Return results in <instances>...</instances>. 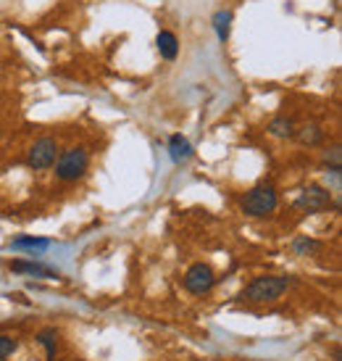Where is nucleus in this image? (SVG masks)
Returning a JSON list of instances; mask_svg holds the SVG:
<instances>
[{
    "label": "nucleus",
    "instance_id": "f257e3e1",
    "mask_svg": "<svg viewBox=\"0 0 342 361\" xmlns=\"http://www.w3.org/2000/svg\"><path fill=\"white\" fill-rule=\"evenodd\" d=\"M290 285H292V280H287V277H255V280L242 290V298L251 303L277 301Z\"/></svg>",
    "mask_w": 342,
    "mask_h": 361
},
{
    "label": "nucleus",
    "instance_id": "f03ea898",
    "mask_svg": "<svg viewBox=\"0 0 342 361\" xmlns=\"http://www.w3.org/2000/svg\"><path fill=\"white\" fill-rule=\"evenodd\" d=\"M277 209V190L272 185H255L245 198H242V211L251 216H269Z\"/></svg>",
    "mask_w": 342,
    "mask_h": 361
},
{
    "label": "nucleus",
    "instance_id": "7ed1b4c3",
    "mask_svg": "<svg viewBox=\"0 0 342 361\" xmlns=\"http://www.w3.org/2000/svg\"><path fill=\"white\" fill-rule=\"evenodd\" d=\"M87 164H90V156H87L84 148H69L56 164V177L63 182L80 180L82 174L87 171Z\"/></svg>",
    "mask_w": 342,
    "mask_h": 361
},
{
    "label": "nucleus",
    "instance_id": "20e7f679",
    "mask_svg": "<svg viewBox=\"0 0 342 361\" xmlns=\"http://www.w3.org/2000/svg\"><path fill=\"white\" fill-rule=\"evenodd\" d=\"M216 285V274L208 264H192L187 274H184V288L195 295H205Z\"/></svg>",
    "mask_w": 342,
    "mask_h": 361
},
{
    "label": "nucleus",
    "instance_id": "39448f33",
    "mask_svg": "<svg viewBox=\"0 0 342 361\" xmlns=\"http://www.w3.org/2000/svg\"><path fill=\"white\" fill-rule=\"evenodd\" d=\"M56 156H58V145L53 137H40L30 148V156H27V164L30 169H51L56 164Z\"/></svg>",
    "mask_w": 342,
    "mask_h": 361
},
{
    "label": "nucleus",
    "instance_id": "423d86ee",
    "mask_svg": "<svg viewBox=\"0 0 342 361\" xmlns=\"http://www.w3.org/2000/svg\"><path fill=\"white\" fill-rule=\"evenodd\" d=\"M332 201V192L324 190L322 185H308V188H303L300 195H298V201L295 206L305 214H316V211H324Z\"/></svg>",
    "mask_w": 342,
    "mask_h": 361
},
{
    "label": "nucleus",
    "instance_id": "0eeeda50",
    "mask_svg": "<svg viewBox=\"0 0 342 361\" xmlns=\"http://www.w3.org/2000/svg\"><path fill=\"white\" fill-rule=\"evenodd\" d=\"M169 156L174 164H182V161H187L192 156V145L187 137H182V135H174L169 140Z\"/></svg>",
    "mask_w": 342,
    "mask_h": 361
},
{
    "label": "nucleus",
    "instance_id": "6e6552de",
    "mask_svg": "<svg viewBox=\"0 0 342 361\" xmlns=\"http://www.w3.org/2000/svg\"><path fill=\"white\" fill-rule=\"evenodd\" d=\"M11 269L19 271V274H34V277H56V271L42 267V264H34V261H13Z\"/></svg>",
    "mask_w": 342,
    "mask_h": 361
},
{
    "label": "nucleus",
    "instance_id": "1a4fd4ad",
    "mask_svg": "<svg viewBox=\"0 0 342 361\" xmlns=\"http://www.w3.org/2000/svg\"><path fill=\"white\" fill-rule=\"evenodd\" d=\"M156 45H158V51L166 61H174L177 59V53H179V42L177 37L171 35V32H161L158 37H156Z\"/></svg>",
    "mask_w": 342,
    "mask_h": 361
},
{
    "label": "nucleus",
    "instance_id": "9d476101",
    "mask_svg": "<svg viewBox=\"0 0 342 361\" xmlns=\"http://www.w3.org/2000/svg\"><path fill=\"white\" fill-rule=\"evenodd\" d=\"M269 132H272L274 137H292L295 135V124L290 119H284V116H277V119L269 121Z\"/></svg>",
    "mask_w": 342,
    "mask_h": 361
},
{
    "label": "nucleus",
    "instance_id": "9b49d317",
    "mask_svg": "<svg viewBox=\"0 0 342 361\" xmlns=\"http://www.w3.org/2000/svg\"><path fill=\"white\" fill-rule=\"evenodd\" d=\"M229 24H232V11H219L216 16H213V30L219 35V40H227L229 37Z\"/></svg>",
    "mask_w": 342,
    "mask_h": 361
},
{
    "label": "nucleus",
    "instance_id": "f8f14e48",
    "mask_svg": "<svg viewBox=\"0 0 342 361\" xmlns=\"http://www.w3.org/2000/svg\"><path fill=\"white\" fill-rule=\"evenodd\" d=\"M51 245V240H45V238H19V240H13V248L16 251H45Z\"/></svg>",
    "mask_w": 342,
    "mask_h": 361
},
{
    "label": "nucleus",
    "instance_id": "ddd939ff",
    "mask_svg": "<svg viewBox=\"0 0 342 361\" xmlns=\"http://www.w3.org/2000/svg\"><path fill=\"white\" fill-rule=\"evenodd\" d=\"M322 127L319 124H305L300 132H298V137H300L303 145H319L322 142Z\"/></svg>",
    "mask_w": 342,
    "mask_h": 361
},
{
    "label": "nucleus",
    "instance_id": "4468645a",
    "mask_svg": "<svg viewBox=\"0 0 342 361\" xmlns=\"http://www.w3.org/2000/svg\"><path fill=\"white\" fill-rule=\"evenodd\" d=\"M37 341L42 343V348L48 351V356H56V348H58V332L53 330V327H48V330H42L40 335H37Z\"/></svg>",
    "mask_w": 342,
    "mask_h": 361
},
{
    "label": "nucleus",
    "instance_id": "2eb2a0df",
    "mask_svg": "<svg viewBox=\"0 0 342 361\" xmlns=\"http://www.w3.org/2000/svg\"><path fill=\"white\" fill-rule=\"evenodd\" d=\"M292 248H295V253H300V256H308V253L319 251V248H322V243L313 240V238H298V240L292 243Z\"/></svg>",
    "mask_w": 342,
    "mask_h": 361
},
{
    "label": "nucleus",
    "instance_id": "dca6fc26",
    "mask_svg": "<svg viewBox=\"0 0 342 361\" xmlns=\"http://www.w3.org/2000/svg\"><path fill=\"white\" fill-rule=\"evenodd\" d=\"M13 351H16V341L8 335H0V359H8Z\"/></svg>",
    "mask_w": 342,
    "mask_h": 361
},
{
    "label": "nucleus",
    "instance_id": "f3484780",
    "mask_svg": "<svg viewBox=\"0 0 342 361\" xmlns=\"http://www.w3.org/2000/svg\"><path fill=\"white\" fill-rule=\"evenodd\" d=\"M51 361H56V359H51Z\"/></svg>",
    "mask_w": 342,
    "mask_h": 361
}]
</instances>
